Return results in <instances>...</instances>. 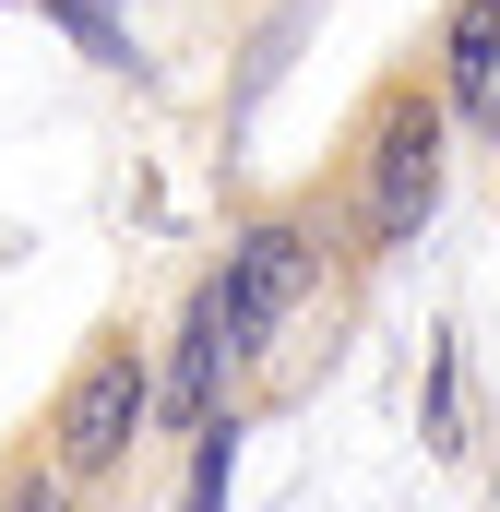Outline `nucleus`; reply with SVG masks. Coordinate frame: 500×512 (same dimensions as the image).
<instances>
[{"instance_id":"nucleus-1","label":"nucleus","mask_w":500,"mask_h":512,"mask_svg":"<svg viewBox=\"0 0 500 512\" xmlns=\"http://www.w3.org/2000/svg\"><path fill=\"white\" fill-rule=\"evenodd\" d=\"M310 191H322V215H334V239H346V274H381L393 251L429 239V215H441V191H453V108H441V84H429L417 48L358 96V120H346L334 167H322Z\"/></svg>"},{"instance_id":"nucleus-2","label":"nucleus","mask_w":500,"mask_h":512,"mask_svg":"<svg viewBox=\"0 0 500 512\" xmlns=\"http://www.w3.org/2000/svg\"><path fill=\"white\" fill-rule=\"evenodd\" d=\"M227 346H239V405L274 393V346L322 310V274H346V239H334V215H322V191H274V203H250L239 227H227ZM358 286V274H346Z\"/></svg>"},{"instance_id":"nucleus-3","label":"nucleus","mask_w":500,"mask_h":512,"mask_svg":"<svg viewBox=\"0 0 500 512\" xmlns=\"http://www.w3.org/2000/svg\"><path fill=\"white\" fill-rule=\"evenodd\" d=\"M36 441H48V465L72 477V501H108L131 477V453L155 441V334H143V310H108V322L72 346V370L36 405Z\"/></svg>"},{"instance_id":"nucleus-4","label":"nucleus","mask_w":500,"mask_h":512,"mask_svg":"<svg viewBox=\"0 0 500 512\" xmlns=\"http://www.w3.org/2000/svg\"><path fill=\"white\" fill-rule=\"evenodd\" d=\"M417 60H429L453 131H477V120H489V96H500V0H441V24H429Z\"/></svg>"},{"instance_id":"nucleus-5","label":"nucleus","mask_w":500,"mask_h":512,"mask_svg":"<svg viewBox=\"0 0 500 512\" xmlns=\"http://www.w3.org/2000/svg\"><path fill=\"white\" fill-rule=\"evenodd\" d=\"M239 429H250V417H215V429L191 441V477H179V512H227V477H239Z\"/></svg>"},{"instance_id":"nucleus-6","label":"nucleus","mask_w":500,"mask_h":512,"mask_svg":"<svg viewBox=\"0 0 500 512\" xmlns=\"http://www.w3.org/2000/svg\"><path fill=\"white\" fill-rule=\"evenodd\" d=\"M429 453H465V358H453V334L429 358Z\"/></svg>"},{"instance_id":"nucleus-7","label":"nucleus","mask_w":500,"mask_h":512,"mask_svg":"<svg viewBox=\"0 0 500 512\" xmlns=\"http://www.w3.org/2000/svg\"><path fill=\"white\" fill-rule=\"evenodd\" d=\"M477 143H489V155H500V96H489V120H477Z\"/></svg>"}]
</instances>
